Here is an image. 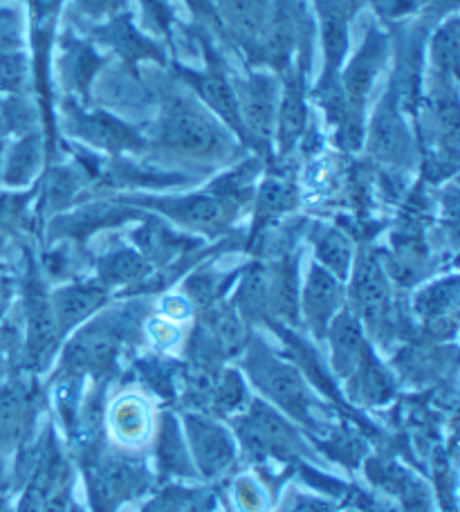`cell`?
Returning a JSON list of instances; mask_svg holds the SVG:
<instances>
[{
	"mask_svg": "<svg viewBox=\"0 0 460 512\" xmlns=\"http://www.w3.org/2000/svg\"><path fill=\"white\" fill-rule=\"evenodd\" d=\"M0 248H3V234H0Z\"/></svg>",
	"mask_w": 460,
	"mask_h": 512,
	"instance_id": "cell-49",
	"label": "cell"
},
{
	"mask_svg": "<svg viewBox=\"0 0 460 512\" xmlns=\"http://www.w3.org/2000/svg\"><path fill=\"white\" fill-rule=\"evenodd\" d=\"M84 178L81 173L72 167H54L48 171V176L43 180L41 191V212L54 214L66 209L72 198L79 194Z\"/></svg>",
	"mask_w": 460,
	"mask_h": 512,
	"instance_id": "cell-32",
	"label": "cell"
},
{
	"mask_svg": "<svg viewBox=\"0 0 460 512\" xmlns=\"http://www.w3.org/2000/svg\"><path fill=\"white\" fill-rule=\"evenodd\" d=\"M140 5L146 23L171 39L173 25H176V12H173L171 0H140Z\"/></svg>",
	"mask_w": 460,
	"mask_h": 512,
	"instance_id": "cell-38",
	"label": "cell"
},
{
	"mask_svg": "<svg viewBox=\"0 0 460 512\" xmlns=\"http://www.w3.org/2000/svg\"><path fill=\"white\" fill-rule=\"evenodd\" d=\"M70 499H72V488L70 481L66 479L61 486L52 492V497L45 501V506L41 512H70Z\"/></svg>",
	"mask_w": 460,
	"mask_h": 512,
	"instance_id": "cell-45",
	"label": "cell"
},
{
	"mask_svg": "<svg viewBox=\"0 0 460 512\" xmlns=\"http://www.w3.org/2000/svg\"><path fill=\"white\" fill-rule=\"evenodd\" d=\"M146 335L158 351H173L182 342V331L176 322L164 317H153L146 322Z\"/></svg>",
	"mask_w": 460,
	"mask_h": 512,
	"instance_id": "cell-40",
	"label": "cell"
},
{
	"mask_svg": "<svg viewBox=\"0 0 460 512\" xmlns=\"http://www.w3.org/2000/svg\"><path fill=\"white\" fill-rule=\"evenodd\" d=\"M193 315L191 301L184 295H167L160 301V317L169 319V322H184Z\"/></svg>",
	"mask_w": 460,
	"mask_h": 512,
	"instance_id": "cell-44",
	"label": "cell"
},
{
	"mask_svg": "<svg viewBox=\"0 0 460 512\" xmlns=\"http://www.w3.org/2000/svg\"><path fill=\"white\" fill-rule=\"evenodd\" d=\"M30 63L21 52L0 54V88L12 97H23L30 86Z\"/></svg>",
	"mask_w": 460,
	"mask_h": 512,
	"instance_id": "cell-34",
	"label": "cell"
},
{
	"mask_svg": "<svg viewBox=\"0 0 460 512\" xmlns=\"http://www.w3.org/2000/svg\"><path fill=\"white\" fill-rule=\"evenodd\" d=\"M243 369L252 384L259 389L272 405L292 416L297 423L315 427V398L301 378L299 369L283 362L279 355L270 351L261 340L250 337L243 349Z\"/></svg>",
	"mask_w": 460,
	"mask_h": 512,
	"instance_id": "cell-3",
	"label": "cell"
},
{
	"mask_svg": "<svg viewBox=\"0 0 460 512\" xmlns=\"http://www.w3.org/2000/svg\"><path fill=\"white\" fill-rule=\"evenodd\" d=\"M236 432L243 441V450L256 461H292L303 454L297 429L281 416L279 409L263 400H250L241 418H236Z\"/></svg>",
	"mask_w": 460,
	"mask_h": 512,
	"instance_id": "cell-8",
	"label": "cell"
},
{
	"mask_svg": "<svg viewBox=\"0 0 460 512\" xmlns=\"http://www.w3.org/2000/svg\"><path fill=\"white\" fill-rule=\"evenodd\" d=\"M431 59V79L445 81V84L458 86V66H460V25L458 14H449L431 34L429 41Z\"/></svg>",
	"mask_w": 460,
	"mask_h": 512,
	"instance_id": "cell-30",
	"label": "cell"
},
{
	"mask_svg": "<svg viewBox=\"0 0 460 512\" xmlns=\"http://www.w3.org/2000/svg\"><path fill=\"white\" fill-rule=\"evenodd\" d=\"M458 299L460 283L456 274L436 279L422 286L413 297V313L422 322L431 340L449 342L458 333Z\"/></svg>",
	"mask_w": 460,
	"mask_h": 512,
	"instance_id": "cell-17",
	"label": "cell"
},
{
	"mask_svg": "<svg viewBox=\"0 0 460 512\" xmlns=\"http://www.w3.org/2000/svg\"><path fill=\"white\" fill-rule=\"evenodd\" d=\"M173 369H176L173 364L155 358L137 364V371H140L144 382L149 384V389L158 391L160 396H173L176 393V371Z\"/></svg>",
	"mask_w": 460,
	"mask_h": 512,
	"instance_id": "cell-36",
	"label": "cell"
},
{
	"mask_svg": "<svg viewBox=\"0 0 460 512\" xmlns=\"http://www.w3.org/2000/svg\"><path fill=\"white\" fill-rule=\"evenodd\" d=\"M364 146L377 162L391 169H411L416 164V140L407 124L398 88L393 84L377 104L371 120H366Z\"/></svg>",
	"mask_w": 460,
	"mask_h": 512,
	"instance_id": "cell-10",
	"label": "cell"
},
{
	"mask_svg": "<svg viewBox=\"0 0 460 512\" xmlns=\"http://www.w3.org/2000/svg\"><path fill=\"white\" fill-rule=\"evenodd\" d=\"M153 274V265L131 245H117L97 259V283L113 288H140Z\"/></svg>",
	"mask_w": 460,
	"mask_h": 512,
	"instance_id": "cell-24",
	"label": "cell"
},
{
	"mask_svg": "<svg viewBox=\"0 0 460 512\" xmlns=\"http://www.w3.org/2000/svg\"><path fill=\"white\" fill-rule=\"evenodd\" d=\"M247 405H250V396H247V384L241 371L225 369L220 373L209 409L220 416H241Z\"/></svg>",
	"mask_w": 460,
	"mask_h": 512,
	"instance_id": "cell-33",
	"label": "cell"
},
{
	"mask_svg": "<svg viewBox=\"0 0 460 512\" xmlns=\"http://www.w3.org/2000/svg\"><path fill=\"white\" fill-rule=\"evenodd\" d=\"M312 248L321 268L335 274L339 281L351 277L353 261H355V245L351 236L339 230L335 225H315L310 232Z\"/></svg>",
	"mask_w": 460,
	"mask_h": 512,
	"instance_id": "cell-29",
	"label": "cell"
},
{
	"mask_svg": "<svg viewBox=\"0 0 460 512\" xmlns=\"http://www.w3.org/2000/svg\"><path fill=\"white\" fill-rule=\"evenodd\" d=\"M234 504L238 512H270V495L263 483L254 477H238L234 481Z\"/></svg>",
	"mask_w": 460,
	"mask_h": 512,
	"instance_id": "cell-35",
	"label": "cell"
},
{
	"mask_svg": "<svg viewBox=\"0 0 460 512\" xmlns=\"http://www.w3.org/2000/svg\"><path fill=\"white\" fill-rule=\"evenodd\" d=\"M299 205V187L297 182L281 176H270L261 182L256 191V207H254V227L250 243H254L268 227L279 221L281 216L290 214Z\"/></svg>",
	"mask_w": 460,
	"mask_h": 512,
	"instance_id": "cell-25",
	"label": "cell"
},
{
	"mask_svg": "<svg viewBox=\"0 0 460 512\" xmlns=\"http://www.w3.org/2000/svg\"><path fill=\"white\" fill-rule=\"evenodd\" d=\"M92 512H117L151 488V472L126 454L95 452L84 459Z\"/></svg>",
	"mask_w": 460,
	"mask_h": 512,
	"instance_id": "cell-5",
	"label": "cell"
},
{
	"mask_svg": "<svg viewBox=\"0 0 460 512\" xmlns=\"http://www.w3.org/2000/svg\"><path fill=\"white\" fill-rule=\"evenodd\" d=\"M368 5L375 9L380 21L389 25H398L409 16L422 12V0H371Z\"/></svg>",
	"mask_w": 460,
	"mask_h": 512,
	"instance_id": "cell-39",
	"label": "cell"
},
{
	"mask_svg": "<svg viewBox=\"0 0 460 512\" xmlns=\"http://www.w3.org/2000/svg\"><path fill=\"white\" fill-rule=\"evenodd\" d=\"M34 122V106L27 104L23 97H9L3 104V124L7 131H12L16 135H27L32 133Z\"/></svg>",
	"mask_w": 460,
	"mask_h": 512,
	"instance_id": "cell-37",
	"label": "cell"
},
{
	"mask_svg": "<svg viewBox=\"0 0 460 512\" xmlns=\"http://www.w3.org/2000/svg\"><path fill=\"white\" fill-rule=\"evenodd\" d=\"M346 288L335 274H330L319 263H312L306 283L299 295V315H303L308 331L317 340H326L333 319L344 310Z\"/></svg>",
	"mask_w": 460,
	"mask_h": 512,
	"instance_id": "cell-16",
	"label": "cell"
},
{
	"mask_svg": "<svg viewBox=\"0 0 460 512\" xmlns=\"http://www.w3.org/2000/svg\"><path fill=\"white\" fill-rule=\"evenodd\" d=\"M391 36L382 27L371 25L364 34L360 48L353 52L351 59L344 61L339 70V81L348 99L351 111L360 117H368V97L375 86L377 77L389 61Z\"/></svg>",
	"mask_w": 460,
	"mask_h": 512,
	"instance_id": "cell-12",
	"label": "cell"
},
{
	"mask_svg": "<svg viewBox=\"0 0 460 512\" xmlns=\"http://www.w3.org/2000/svg\"><path fill=\"white\" fill-rule=\"evenodd\" d=\"M225 27V39L241 45L245 57L254 61L263 34L268 30L274 0H211Z\"/></svg>",
	"mask_w": 460,
	"mask_h": 512,
	"instance_id": "cell-19",
	"label": "cell"
},
{
	"mask_svg": "<svg viewBox=\"0 0 460 512\" xmlns=\"http://www.w3.org/2000/svg\"><path fill=\"white\" fill-rule=\"evenodd\" d=\"M108 429L122 447H142L151 441L155 429L151 405L137 393H124L110 405Z\"/></svg>",
	"mask_w": 460,
	"mask_h": 512,
	"instance_id": "cell-23",
	"label": "cell"
},
{
	"mask_svg": "<svg viewBox=\"0 0 460 512\" xmlns=\"http://www.w3.org/2000/svg\"><path fill=\"white\" fill-rule=\"evenodd\" d=\"M110 292L97 281H75L57 288L50 295L54 319H57L61 337L86 324L108 304Z\"/></svg>",
	"mask_w": 460,
	"mask_h": 512,
	"instance_id": "cell-20",
	"label": "cell"
},
{
	"mask_svg": "<svg viewBox=\"0 0 460 512\" xmlns=\"http://www.w3.org/2000/svg\"><path fill=\"white\" fill-rule=\"evenodd\" d=\"M288 512H335V508L324 499L317 497H297Z\"/></svg>",
	"mask_w": 460,
	"mask_h": 512,
	"instance_id": "cell-47",
	"label": "cell"
},
{
	"mask_svg": "<svg viewBox=\"0 0 460 512\" xmlns=\"http://www.w3.org/2000/svg\"><path fill=\"white\" fill-rule=\"evenodd\" d=\"M23 313H25V337H23V358L27 369L43 371L48 367L54 351L63 340L54 319L52 301L45 288L43 274L30 261L27 277L23 283Z\"/></svg>",
	"mask_w": 460,
	"mask_h": 512,
	"instance_id": "cell-9",
	"label": "cell"
},
{
	"mask_svg": "<svg viewBox=\"0 0 460 512\" xmlns=\"http://www.w3.org/2000/svg\"><path fill=\"white\" fill-rule=\"evenodd\" d=\"M155 461L162 477L176 479H193L196 468H193L184 432L178 420L169 411H164L158 423V434H155Z\"/></svg>",
	"mask_w": 460,
	"mask_h": 512,
	"instance_id": "cell-26",
	"label": "cell"
},
{
	"mask_svg": "<svg viewBox=\"0 0 460 512\" xmlns=\"http://www.w3.org/2000/svg\"><path fill=\"white\" fill-rule=\"evenodd\" d=\"M238 97V113L245 135V146L256 151L261 160L272 162L274 120L279 106L281 84L279 77L268 70H250L234 84Z\"/></svg>",
	"mask_w": 460,
	"mask_h": 512,
	"instance_id": "cell-7",
	"label": "cell"
},
{
	"mask_svg": "<svg viewBox=\"0 0 460 512\" xmlns=\"http://www.w3.org/2000/svg\"><path fill=\"white\" fill-rule=\"evenodd\" d=\"M184 441L196 474L205 479L223 477L238 459L232 432L202 411H191L184 416Z\"/></svg>",
	"mask_w": 460,
	"mask_h": 512,
	"instance_id": "cell-13",
	"label": "cell"
},
{
	"mask_svg": "<svg viewBox=\"0 0 460 512\" xmlns=\"http://www.w3.org/2000/svg\"><path fill=\"white\" fill-rule=\"evenodd\" d=\"M61 68L66 84L75 90L79 99L90 97V84L97 77V72L104 66V59L99 57L97 50L90 43L66 32L61 39Z\"/></svg>",
	"mask_w": 460,
	"mask_h": 512,
	"instance_id": "cell-27",
	"label": "cell"
},
{
	"mask_svg": "<svg viewBox=\"0 0 460 512\" xmlns=\"http://www.w3.org/2000/svg\"><path fill=\"white\" fill-rule=\"evenodd\" d=\"M63 117H66L63 126L68 128L72 137L86 142L92 149L115 155V158L124 153H142L149 149V140L137 128L119 120L113 113L101 111V108H88L75 99H66Z\"/></svg>",
	"mask_w": 460,
	"mask_h": 512,
	"instance_id": "cell-11",
	"label": "cell"
},
{
	"mask_svg": "<svg viewBox=\"0 0 460 512\" xmlns=\"http://www.w3.org/2000/svg\"><path fill=\"white\" fill-rule=\"evenodd\" d=\"M232 304L247 324H270L268 263L247 265Z\"/></svg>",
	"mask_w": 460,
	"mask_h": 512,
	"instance_id": "cell-28",
	"label": "cell"
},
{
	"mask_svg": "<svg viewBox=\"0 0 460 512\" xmlns=\"http://www.w3.org/2000/svg\"><path fill=\"white\" fill-rule=\"evenodd\" d=\"M184 3L189 5L191 14L196 16L198 27H202L205 32H216V34L225 36L223 21H220V16H218L216 7H214V3H211V0H184Z\"/></svg>",
	"mask_w": 460,
	"mask_h": 512,
	"instance_id": "cell-43",
	"label": "cell"
},
{
	"mask_svg": "<svg viewBox=\"0 0 460 512\" xmlns=\"http://www.w3.org/2000/svg\"><path fill=\"white\" fill-rule=\"evenodd\" d=\"M191 495H193L191 490L173 486V488L162 490L160 495H155L140 512H184Z\"/></svg>",
	"mask_w": 460,
	"mask_h": 512,
	"instance_id": "cell-42",
	"label": "cell"
},
{
	"mask_svg": "<svg viewBox=\"0 0 460 512\" xmlns=\"http://www.w3.org/2000/svg\"><path fill=\"white\" fill-rule=\"evenodd\" d=\"M319 23L324 70L321 75H339L351 52V23L362 12V0H312Z\"/></svg>",
	"mask_w": 460,
	"mask_h": 512,
	"instance_id": "cell-15",
	"label": "cell"
},
{
	"mask_svg": "<svg viewBox=\"0 0 460 512\" xmlns=\"http://www.w3.org/2000/svg\"><path fill=\"white\" fill-rule=\"evenodd\" d=\"M306 77L308 70L301 68L299 63H294V66H290L281 75L283 88L274 120V146L279 158H288V155L301 144L303 137H306L310 124Z\"/></svg>",
	"mask_w": 460,
	"mask_h": 512,
	"instance_id": "cell-14",
	"label": "cell"
},
{
	"mask_svg": "<svg viewBox=\"0 0 460 512\" xmlns=\"http://www.w3.org/2000/svg\"><path fill=\"white\" fill-rule=\"evenodd\" d=\"M351 310L364 331L380 346H389L398 335V310L393 304L391 279L380 256L371 250L355 254L351 270Z\"/></svg>",
	"mask_w": 460,
	"mask_h": 512,
	"instance_id": "cell-4",
	"label": "cell"
},
{
	"mask_svg": "<svg viewBox=\"0 0 460 512\" xmlns=\"http://www.w3.org/2000/svg\"><path fill=\"white\" fill-rule=\"evenodd\" d=\"M458 9V0H422V12L443 21L445 16L454 14Z\"/></svg>",
	"mask_w": 460,
	"mask_h": 512,
	"instance_id": "cell-46",
	"label": "cell"
},
{
	"mask_svg": "<svg viewBox=\"0 0 460 512\" xmlns=\"http://www.w3.org/2000/svg\"><path fill=\"white\" fill-rule=\"evenodd\" d=\"M131 236L133 248L153 265V270L178 263L182 254L193 252L200 245L196 239H189V236L171 230L167 223L149 216H142V225Z\"/></svg>",
	"mask_w": 460,
	"mask_h": 512,
	"instance_id": "cell-21",
	"label": "cell"
},
{
	"mask_svg": "<svg viewBox=\"0 0 460 512\" xmlns=\"http://www.w3.org/2000/svg\"><path fill=\"white\" fill-rule=\"evenodd\" d=\"M92 41H97L104 48L113 50L119 59L126 63L128 70H135L137 63L142 61H155L164 66L167 63V54H164L162 45L137 30L131 12L117 14L108 21H101L90 30Z\"/></svg>",
	"mask_w": 460,
	"mask_h": 512,
	"instance_id": "cell-18",
	"label": "cell"
},
{
	"mask_svg": "<svg viewBox=\"0 0 460 512\" xmlns=\"http://www.w3.org/2000/svg\"><path fill=\"white\" fill-rule=\"evenodd\" d=\"M43 162V140L39 133L21 135L12 149L7 153L3 182L7 187H23L32 182Z\"/></svg>",
	"mask_w": 460,
	"mask_h": 512,
	"instance_id": "cell-31",
	"label": "cell"
},
{
	"mask_svg": "<svg viewBox=\"0 0 460 512\" xmlns=\"http://www.w3.org/2000/svg\"><path fill=\"white\" fill-rule=\"evenodd\" d=\"M72 5L90 21H108V18L128 12V0H72Z\"/></svg>",
	"mask_w": 460,
	"mask_h": 512,
	"instance_id": "cell-41",
	"label": "cell"
},
{
	"mask_svg": "<svg viewBox=\"0 0 460 512\" xmlns=\"http://www.w3.org/2000/svg\"><path fill=\"white\" fill-rule=\"evenodd\" d=\"M12 488V472H9V463L3 454H0V497Z\"/></svg>",
	"mask_w": 460,
	"mask_h": 512,
	"instance_id": "cell-48",
	"label": "cell"
},
{
	"mask_svg": "<svg viewBox=\"0 0 460 512\" xmlns=\"http://www.w3.org/2000/svg\"><path fill=\"white\" fill-rule=\"evenodd\" d=\"M140 315L142 306L131 304L97 313L86 324H81L63 349V376H110L117 369L126 344L133 342V337L140 333Z\"/></svg>",
	"mask_w": 460,
	"mask_h": 512,
	"instance_id": "cell-2",
	"label": "cell"
},
{
	"mask_svg": "<svg viewBox=\"0 0 460 512\" xmlns=\"http://www.w3.org/2000/svg\"><path fill=\"white\" fill-rule=\"evenodd\" d=\"M362 3H364V5H368V3H371V0H362Z\"/></svg>",
	"mask_w": 460,
	"mask_h": 512,
	"instance_id": "cell-50",
	"label": "cell"
},
{
	"mask_svg": "<svg viewBox=\"0 0 460 512\" xmlns=\"http://www.w3.org/2000/svg\"><path fill=\"white\" fill-rule=\"evenodd\" d=\"M326 337L330 340V351H333V369L344 380L351 378L362 367L366 355L373 351L366 340V331L362 328L360 319L355 317L351 308H344L333 319Z\"/></svg>",
	"mask_w": 460,
	"mask_h": 512,
	"instance_id": "cell-22",
	"label": "cell"
},
{
	"mask_svg": "<svg viewBox=\"0 0 460 512\" xmlns=\"http://www.w3.org/2000/svg\"><path fill=\"white\" fill-rule=\"evenodd\" d=\"M193 32H196V39L200 41L202 52H205L207 68L193 70L176 63V75L184 81V86L198 97V102L205 106L211 115L218 117V120L223 122L229 131L238 137V140H241V144H245L241 113H238L236 88H234V81L227 75L225 61L214 48V43H211L209 32H205L198 25L193 27Z\"/></svg>",
	"mask_w": 460,
	"mask_h": 512,
	"instance_id": "cell-6",
	"label": "cell"
},
{
	"mask_svg": "<svg viewBox=\"0 0 460 512\" xmlns=\"http://www.w3.org/2000/svg\"><path fill=\"white\" fill-rule=\"evenodd\" d=\"M234 133L200 102L169 93L155 124V144L162 151L196 162H223L236 153Z\"/></svg>",
	"mask_w": 460,
	"mask_h": 512,
	"instance_id": "cell-1",
	"label": "cell"
}]
</instances>
